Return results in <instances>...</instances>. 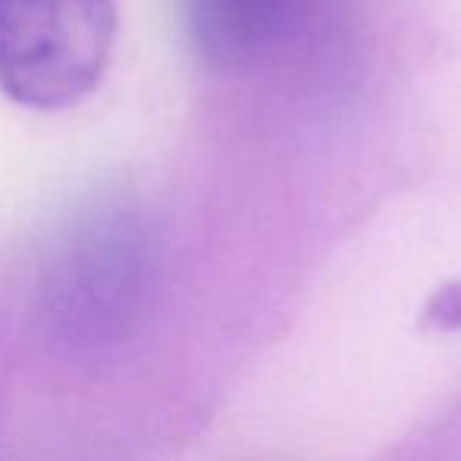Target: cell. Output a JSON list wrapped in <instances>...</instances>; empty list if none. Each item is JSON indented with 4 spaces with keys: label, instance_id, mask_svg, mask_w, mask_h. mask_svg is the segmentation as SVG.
<instances>
[{
    "label": "cell",
    "instance_id": "cell-3",
    "mask_svg": "<svg viewBox=\"0 0 461 461\" xmlns=\"http://www.w3.org/2000/svg\"><path fill=\"white\" fill-rule=\"evenodd\" d=\"M429 316H433V322H439L446 329L461 326V282L439 291V297L429 303Z\"/></svg>",
    "mask_w": 461,
    "mask_h": 461
},
{
    "label": "cell",
    "instance_id": "cell-1",
    "mask_svg": "<svg viewBox=\"0 0 461 461\" xmlns=\"http://www.w3.org/2000/svg\"><path fill=\"white\" fill-rule=\"evenodd\" d=\"M117 0H0V92L64 111L95 92L111 64Z\"/></svg>",
    "mask_w": 461,
    "mask_h": 461
},
{
    "label": "cell",
    "instance_id": "cell-2",
    "mask_svg": "<svg viewBox=\"0 0 461 461\" xmlns=\"http://www.w3.org/2000/svg\"><path fill=\"white\" fill-rule=\"evenodd\" d=\"M190 41L209 64L257 60L291 16L294 0H180Z\"/></svg>",
    "mask_w": 461,
    "mask_h": 461
}]
</instances>
